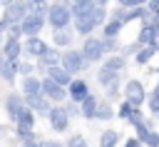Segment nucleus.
<instances>
[{
	"label": "nucleus",
	"mask_w": 159,
	"mask_h": 147,
	"mask_svg": "<svg viewBox=\"0 0 159 147\" xmlns=\"http://www.w3.org/2000/svg\"><path fill=\"white\" fill-rule=\"evenodd\" d=\"M72 2H75V5H80V2H87V0H72Z\"/></svg>",
	"instance_id": "47"
},
{
	"label": "nucleus",
	"mask_w": 159,
	"mask_h": 147,
	"mask_svg": "<svg viewBox=\"0 0 159 147\" xmlns=\"http://www.w3.org/2000/svg\"><path fill=\"white\" fill-rule=\"evenodd\" d=\"M15 122H17V137H22V140H35V132H32V127H35V115H32V110L22 107L20 115L15 117Z\"/></svg>",
	"instance_id": "3"
},
{
	"label": "nucleus",
	"mask_w": 159,
	"mask_h": 147,
	"mask_svg": "<svg viewBox=\"0 0 159 147\" xmlns=\"http://www.w3.org/2000/svg\"><path fill=\"white\" fill-rule=\"evenodd\" d=\"M2 65H5V57H2V55H0V70H2Z\"/></svg>",
	"instance_id": "46"
},
{
	"label": "nucleus",
	"mask_w": 159,
	"mask_h": 147,
	"mask_svg": "<svg viewBox=\"0 0 159 147\" xmlns=\"http://www.w3.org/2000/svg\"><path fill=\"white\" fill-rule=\"evenodd\" d=\"M47 72H50L47 77H50L52 82H57L60 87H67V85L72 82V75H70V72H65V70H62V67H57V65H55V67H50Z\"/></svg>",
	"instance_id": "14"
},
{
	"label": "nucleus",
	"mask_w": 159,
	"mask_h": 147,
	"mask_svg": "<svg viewBox=\"0 0 159 147\" xmlns=\"http://www.w3.org/2000/svg\"><path fill=\"white\" fill-rule=\"evenodd\" d=\"M152 55H154V50L147 45V47H142V50L137 52V62H139V65H144V62H149V60H152Z\"/></svg>",
	"instance_id": "29"
},
{
	"label": "nucleus",
	"mask_w": 159,
	"mask_h": 147,
	"mask_svg": "<svg viewBox=\"0 0 159 147\" xmlns=\"http://www.w3.org/2000/svg\"><path fill=\"white\" fill-rule=\"evenodd\" d=\"M89 2H92V5H97V7H104V2H107V0H89Z\"/></svg>",
	"instance_id": "43"
},
{
	"label": "nucleus",
	"mask_w": 159,
	"mask_h": 147,
	"mask_svg": "<svg viewBox=\"0 0 159 147\" xmlns=\"http://www.w3.org/2000/svg\"><path fill=\"white\" fill-rule=\"evenodd\" d=\"M147 135H149V130L144 127V125H137V140L144 145V140H147Z\"/></svg>",
	"instance_id": "35"
},
{
	"label": "nucleus",
	"mask_w": 159,
	"mask_h": 147,
	"mask_svg": "<svg viewBox=\"0 0 159 147\" xmlns=\"http://www.w3.org/2000/svg\"><path fill=\"white\" fill-rule=\"evenodd\" d=\"M22 102H27V110H32V112H40V115L50 112V105H47V100L42 95H27Z\"/></svg>",
	"instance_id": "12"
},
{
	"label": "nucleus",
	"mask_w": 159,
	"mask_h": 147,
	"mask_svg": "<svg viewBox=\"0 0 159 147\" xmlns=\"http://www.w3.org/2000/svg\"><path fill=\"white\" fill-rule=\"evenodd\" d=\"M119 30H122V22H117V20H109L107 22V27H104V37H117L119 35Z\"/></svg>",
	"instance_id": "28"
},
{
	"label": "nucleus",
	"mask_w": 159,
	"mask_h": 147,
	"mask_svg": "<svg viewBox=\"0 0 159 147\" xmlns=\"http://www.w3.org/2000/svg\"><path fill=\"white\" fill-rule=\"evenodd\" d=\"M124 147H144V145H142V142H139V140H129V142H127V145H124Z\"/></svg>",
	"instance_id": "42"
},
{
	"label": "nucleus",
	"mask_w": 159,
	"mask_h": 147,
	"mask_svg": "<svg viewBox=\"0 0 159 147\" xmlns=\"http://www.w3.org/2000/svg\"><path fill=\"white\" fill-rule=\"evenodd\" d=\"M60 60H62V70H65V72H70V75L80 72V70H82V67L87 65V62H84V57H82L80 52H75V50L65 52V55H62Z\"/></svg>",
	"instance_id": "7"
},
{
	"label": "nucleus",
	"mask_w": 159,
	"mask_h": 147,
	"mask_svg": "<svg viewBox=\"0 0 159 147\" xmlns=\"http://www.w3.org/2000/svg\"><path fill=\"white\" fill-rule=\"evenodd\" d=\"M17 55H20V40H7V42H5V52H2V57L15 62Z\"/></svg>",
	"instance_id": "18"
},
{
	"label": "nucleus",
	"mask_w": 159,
	"mask_h": 147,
	"mask_svg": "<svg viewBox=\"0 0 159 147\" xmlns=\"http://www.w3.org/2000/svg\"><path fill=\"white\" fill-rule=\"evenodd\" d=\"M67 147H87V142H84V137H80V135H75V137H70V142H67Z\"/></svg>",
	"instance_id": "33"
},
{
	"label": "nucleus",
	"mask_w": 159,
	"mask_h": 147,
	"mask_svg": "<svg viewBox=\"0 0 159 147\" xmlns=\"http://www.w3.org/2000/svg\"><path fill=\"white\" fill-rule=\"evenodd\" d=\"M57 60H60V52H57V50H50V47L40 55V65H47V67H55Z\"/></svg>",
	"instance_id": "20"
},
{
	"label": "nucleus",
	"mask_w": 159,
	"mask_h": 147,
	"mask_svg": "<svg viewBox=\"0 0 159 147\" xmlns=\"http://www.w3.org/2000/svg\"><path fill=\"white\" fill-rule=\"evenodd\" d=\"M124 95H127V102L134 110H139V105L144 102V87H142V82L139 80H129L127 87H124Z\"/></svg>",
	"instance_id": "6"
},
{
	"label": "nucleus",
	"mask_w": 159,
	"mask_h": 147,
	"mask_svg": "<svg viewBox=\"0 0 159 147\" xmlns=\"http://www.w3.org/2000/svg\"><path fill=\"white\" fill-rule=\"evenodd\" d=\"M132 110H134V107H132V105H129V102L124 100V102L119 105V117H122V120H129V115H132Z\"/></svg>",
	"instance_id": "30"
},
{
	"label": "nucleus",
	"mask_w": 159,
	"mask_h": 147,
	"mask_svg": "<svg viewBox=\"0 0 159 147\" xmlns=\"http://www.w3.org/2000/svg\"><path fill=\"white\" fill-rule=\"evenodd\" d=\"M104 20H107V10L104 7H94V25H99Z\"/></svg>",
	"instance_id": "32"
},
{
	"label": "nucleus",
	"mask_w": 159,
	"mask_h": 147,
	"mask_svg": "<svg viewBox=\"0 0 159 147\" xmlns=\"http://www.w3.org/2000/svg\"><path fill=\"white\" fill-rule=\"evenodd\" d=\"M17 72H22V75L27 77V75L32 72V65H30V62H20V65H17Z\"/></svg>",
	"instance_id": "39"
},
{
	"label": "nucleus",
	"mask_w": 159,
	"mask_h": 147,
	"mask_svg": "<svg viewBox=\"0 0 159 147\" xmlns=\"http://www.w3.org/2000/svg\"><path fill=\"white\" fill-rule=\"evenodd\" d=\"M80 55L84 57V62H97V60L104 55V45H102V40H97V37H87V40H84V47H82Z\"/></svg>",
	"instance_id": "4"
},
{
	"label": "nucleus",
	"mask_w": 159,
	"mask_h": 147,
	"mask_svg": "<svg viewBox=\"0 0 159 147\" xmlns=\"http://www.w3.org/2000/svg\"><path fill=\"white\" fill-rule=\"evenodd\" d=\"M47 117H50V125H52L55 132H65L67 125H70V115H67L65 107H60V105H57V107H50Z\"/></svg>",
	"instance_id": "8"
},
{
	"label": "nucleus",
	"mask_w": 159,
	"mask_h": 147,
	"mask_svg": "<svg viewBox=\"0 0 159 147\" xmlns=\"http://www.w3.org/2000/svg\"><path fill=\"white\" fill-rule=\"evenodd\" d=\"M154 95H159V82H157V90H154Z\"/></svg>",
	"instance_id": "48"
},
{
	"label": "nucleus",
	"mask_w": 159,
	"mask_h": 147,
	"mask_svg": "<svg viewBox=\"0 0 159 147\" xmlns=\"http://www.w3.org/2000/svg\"><path fill=\"white\" fill-rule=\"evenodd\" d=\"M147 2H149V10L147 12H152L154 17H159V0H147Z\"/></svg>",
	"instance_id": "37"
},
{
	"label": "nucleus",
	"mask_w": 159,
	"mask_h": 147,
	"mask_svg": "<svg viewBox=\"0 0 159 147\" xmlns=\"http://www.w3.org/2000/svg\"><path fill=\"white\" fill-rule=\"evenodd\" d=\"M40 90L45 92V97H50V100H57V102H62V100L67 97V90H65V87H60L57 82H52L50 77H45V80L40 82Z\"/></svg>",
	"instance_id": "10"
},
{
	"label": "nucleus",
	"mask_w": 159,
	"mask_h": 147,
	"mask_svg": "<svg viewBox=\"0 0 159 147\" xmlns=\"http://www.w3.org/2000/svg\"><path fill=\"white\" fill-rule=\"evenodd\" d=\"M104 67L112 70V72H119V70H124V57H122V55H114V57H109V60L104 62Z\"/></svg>",
	"instance_id": "24"
},
{
	"label": "nucleus",
	"mask_w": 159,
	"mask_h": 147,
	"mask_svg": "<svg viewBox=\"0 0 159 147\" xmlns=\"http://www.w3.org/2000/svg\"><path fill=\"white\" fill-rule=\"evenodd\" d=\"M154 25H144L142 27V32H139V37H137V45H152V37H154Z\"/></svg>",
	"instance_id": "22"
},
{
	"label": "nucleus",
	"mask_w": 159,
	"mask_h": 147,
	"mask_svg": "<svg viewBox=\"0 0 159 147\" xmlns=\"http://www.w3.org/2000/svg\"><path fill=\"white\" fill-rule=\"evenodd\" d=\"M42 147H62L60 142H42Z\"/></svg>",
	"instance_id": "44"
},
{
	"label": "nucleus",
	"mask_w": 159,
	"mask_h": 147,
	"mask_svg": "<svg viewBox=\"0 0 159 147\" xmlns=\"http://www.w3.org/2000/svg\"><path fill=\"white\" fill-rule=\"evenodd\" d=\"M149 112H152V115H157V117H159V95H154V97H152V100H149Z\"/></svg>",
	"instance_id": "34"
},
{
	"label": "nucleus",
	"mask_w": 159,
	"mask_h": 147,
	"mask_svg": "<svg viewBox=\"0 0 159 147\" xmlns=\"http://www.w3.org/2000/svg\"><path fill=\"white\" fill-rule=\"evenodd\" d=\"M67 87H70V90H67V95H70V100H72L75 105H80V102L89 95V87H87V82H84V80H72Z\"/></svg>",
	"instance_id": "11"
},
{
	"label": "nucleus",
	"mask_w": 159,
	"mask_h": 147,
	"mask_svg": "<svg viewBox=\"0 0 159 147\" xmlns=\"http://www.w3.org/2000/svg\"><path fill=\"white\" fill-rule=\"evenodd\" d=\"M0 132H2V127H0Z\"/></svg>",
	"instance_id": "49"
},
{
	"label": "nucleus",
	"mask_w": 159,
	"mask_h": 147,
	"mask_svg": "<svg viewBox=\"0 0 159 147\" xmlns=\"http://www.w3.org/2000/svg\"><path fill=\"white\" fill-rule=\"evenodd\" d=\"M97 105H99V102H97V97L87 95V97H84V100L77 105V110H80L77 115H82V117H87V120H89V117H94V110H97Z\"/></svg>",
	"instance_id": "15"
},
{
	"label": "nucleus",
	"mask_w": 159,
	"mask_h": 147,
	"mask_svg": "<svg viewBox=\"0 0 159 147\" xmlns=\"http://www.w3.org/2000/svg\"><path fill=\"white\" fill-rule=\"evenodd\" d=\"M22 147H42V142H37V140H25Z\"/></svg>",
	"instance_id": "41"
},
{
	"label": "nucleus",
	"mask_w": 159,
	"mask_h": 147,
	"mask_svg": "<svg viewBox=\"0 0 159 147\" xmlns=\"http://www.w3.org/2000/svg\"><path fill=\"white\" fill-rule=\"evenodd\" d=\"M25 107V102H22V97L17 95V92H12V95H7V100H5V110H7V115L15 120L17 115H20V110Z\"/></svg>",
	"instance_id": "13"
},
{
	"label": "nucleus",
	"mask_w": 159,
	"mask_h": 147,
	"mask_svg": "<svg viewBox=\"0 0 159 147\" xmlns=\"http://www.w3.org/2000/svg\"><path fill=\"white\" fill-rule=\"evenodd\" d=\"M10 2H12V0H0V5H2V7H7Z\"/></svg>",
	"instance_id": "45"
},
{
	"label": "nucleus",
	"mask_w": 159,
	"mask_h": 147,
	"mask_svg": "<svg viewBox=\"0 0 159 147\" xmlns=\"http://www.w3.org/2000/svg\"><path fill=\"white\" fill-rule=\"evenodd\" d=\"M5 10H7V12H5V17H2V20H5L7 25H20V22H22V17L27 15L25 2H20V0H17V2H10Z\"/></svg>",
	"instance_id": "9"
},
{
	"label": "nucleus",
	"mask_w": 159,
	"mask_h": 147,
	"mask_svg": "<svg viewBox=\"0 0 159 147\" xmlns=\"http://www.w3.org/2000/svg\"><path fill=\"white\" fill-rule=\"evenodd\" d=\"M119 5H132V7H144L147 0H117Z\"/></svg>",
	"instance_id": "38"
},
{
	"label": "nucleus",
	"mask_w": 159,
	"mask_h": 147,
	"mask_svg": "<svg viewBox=\"0 0 159 147\" xmlns=\"http://www.w3.org/2000/svg\"><path fill=\"white\" fill-rule=\"evenodd\" d=\"M129 122H132L134 127H137V125H144V122H142V115H139V110H132V115H129Z\"/></svg>",
	"instance_id": "36"
},
{
	"label": "nucleus",
	"mask_w": 159,
	"mask_h": 147,
	"mask_svg": "<svg viewBox=\"0 0 159 147\" xmlns=\"http://www.w3.org/2000/svg\"><path fill=\"white\" fill-rule=\"evenodd\" d=\"M119 142V132L117 130H104L99 137V147H114Z\"/></svg>",
	"instance_id": "19"
},
{
	"label": "nucleus",
	"mask_w": 159,
	"mask_h": 147,
	"mask_svg": "<svg viewBox=\"0 0 159 147\" xmlns=\"http://www.w3.org/2000/svg\"><path fill=\"white\" fill-rule=\"evenodd\" d=\"M94 117H99V120H112V117H114V110H112L107 102H102V105H97Z\"/></svg>",
	"instance_id": "26"
},
{
	"label": "nucleus",
	"mask_w": 159,
	"mask_h": 147,
	"mask_svg": "<svg viewBox=\"0 0 159 147\" xmlns=\"http://www.w3.org/2000/svg\"><path fill=\"white\" fill-rule=\"evenodd\" d=\"M52 42L65 47V45L72 42V32H67V30H55V32H52Z\"/></svg>",
	"instance_id": "23"
},
{
	"label": "nucleus",
	"mask_w": 159,
	"mask_h": 147,
	"mask_svg": "<svg viewBox=\"0 0 159 147\" xmlns=\"http://www.w3.org/2000/svg\"><path fill=\"white\" fill-rule=\"evenodd\" d=\"M42 22H45L42 15L27 12V15L22 17V22H20V32H25V35H30V37H37V32L42 30Z\"/></svg>",
	"instance_id": "5"
},
{
	"label": "nucleus",
	"mask_w": 159,
	"mask_h": 147,
	"mask_svg": "<svg viewBox=\"0 0 159 147\" xmlns=\"http://www.w3.org/2000/svg\"><path fill=\"white\" fill-rule=\"evenodd\" d=\"M147 15H149L147 7H132V10H124V15H122V25L129 22V20H137V17H147Z\"/></svg>",
	"instance_id": "21"
},
{
	"label": "nucleus",
	"mask_w": 159,
	"mask_h": 147,
	"mask_svg": "<svg viewBox=\"0 0 159 147\" xmlns=\"http://www.w3.org/2000/svg\"><path fill=\"white\" fill-rule=\"evenodd\" d=\"M20 90H22V95H25V97H27V95H40V80H37V77H32V75H27V77L22 80Z\"/></svg>",
	"instance_id": "17"
},
{
	"label": "nucleus",
	"mask_w": 159,
	"mask_h": 147,
	"mask_svg": "<svg viewBox=\"0 0 159 147\" xmlns=\"http://www.w3.org/2000/svg\"><path fill=\"white\" fill-rule=\"evenodd\" d=\"M47 20H50V25H52L55 30H65V25L72 20V12H70L67 2H62V0L52 2L50 10H47Z\"/></svg>",
	"instance_id": "2"
},
{
	"label": "nucleus",
	"mask_w": 159,
	"mask_h": 147,
	"mask_svg": "<svg viewBox=\"0 0 159 147\" xmlns=\"http://www.w3.org/2000/svg\"><path fill=\"white\" fill-rule=\"evenodd\" d=\"M94 7H97V5H92V2L87 0V2H80V5H75V7L70 10V12L75 15V27H77V32L87 35V32L94 30Z\"/></svg>",
	"instance_id": "1"
},
{
	"label": "nucleus",
	"mask_w": 159,
	"mask_h": 147,
	"mask_svg": "<svg viewBox=\"0 0 159 147\" xmlns=\"http://www.w3.org/2000/svg\"><path fill=\"white\" fill-rule=\"evenodd\" d=\"M0 72H2V77H5L7 82H12V80H15V72H17V65H15L12 60H5V65H2Z\"/></svg>",
	"instance_id": "25"
},
{
	"label": "nucleus",
	"mask_w": 159,
	"mask_h": 147,
	"mask_svg": "<svg viewBox=\"0 0 159 147\" xmlns=\"http://www.w3.org/2000/svg\"><path fill=\"white\" fill-rule=\"evenodd\" d=\"M20 2H22V0H20Z\"/></svg>",
	"instance_id": "50"
},
{
	"label": "nucleus",
	"mask_w": 159,
	"mask_h": 147,
	"mask_svg": "<svg viewBox=\"0 0 159 147\" xmlns=\"http://www.w3.org/2000/svg\"><path fill=\"white\" fill-rule=\"evenodd\" d=\"M97 77H99L102 85H112V82H117V72H112V70H107V67H102V70L97 72Z\"/></svg>",
	"instance_id": "27"
},
{
	"label": "nucleus",
	"mask_w": 159,
	"mask_h": 147,
	"mask_svg": "<svg viewBox=\"0 0 159 147\" xmlns=\"http://www.w3.org/2000/svg\"><path fill=\"white\" fill-rule=\"evenodd\" d=\"M144 145L147 147H159V132H149L147 140H144Z\"/></svg>",
	"instance_id": "31"
},
{
	"label": "nucleus",
	"mask_w": 159,
	"mask_h": 147,
	"mask_svg": "<svg viewBox=\"0 0 159 147\" xmlns=\"http://www.w3.org/2000/svg\"><path fill=\"white\" fill-rule=\"evenodd\" d=\"M149 47H152L154 52L159 50V32H154V37H152V45H149Z\"/></svg>",
	"instance_id": "40"
},
{
	"label": "nucleus",
	"mask_w": 159,
	"mask_h": 147,
	"mask_svg": "<svg viewBox=\"0 0 159 147\" xmlns=\"http://www.w3.org/2000/svg\"><path fill=\"white\" fill-rule=\"evenodd\" d=\"M45 50H47V45H45L40 37H30V40L25 42V52H27V55H32V57H40Z\"/></svg>",
	"instance_id": "16"
}]
</instances>
